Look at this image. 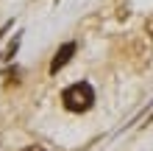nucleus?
<instances>
[{"instance_id": "f257e3e1", "label": "nucleus", "mask_w": 153, "mask_h": 151, "mask_svg": "<svg viewBox=\"0 0 153 151\" xmlns=\"http://www.w3.org/2000/svg\"><path fill=\"white\" fill-rule=\"evenodd\" d=\"M61 104H64V109L67 112H89L92 109V104H95V90H92V84L89 81H75V84H70L64 92H61Z\"/></svg>"}, {"instance_id": "f03ea898", "label": "nucleus", "mask_w": 153, "mask_h": 151, "mask_svg": "<svg viewBox=\"0 0 153 151\" xmlns=\"http://www.w3.org/2000/svg\"><path fill=\"white\" fill-rule=\"evenodd\" d=\"M75 42H64V45H61L56 53H53V59H50V76H59V70L67 65L70 59H73V53H75Z\"/></svg>"}, {"instance_id": "7ed1b4c3", "label": "nucleus", "mask_w": 153, "mask_h": 151, "mask_svg": "<svg viewBox=\"0 0 153 151\" xmlns=\"http://www.w3.org/2000/svg\"><path fill=\"white\" fill-rule=\"evenodd\" d=\"M145 34H148L150 39H153V14H150L148 20H145Z\"/></svg>"}, {"instance_id": "20e7f679", "label": "nucleus", "mask_w": 153, "mask_h": 151, "mask_svg": "<svg viewBox=\"0 0 153 151\" xmlns=\"http://www.w3.org/2000/svg\"><path fill=\"white\" fill-rule=\"evenodd\" d=\"M22 151H48V148H39V146H28V148H22Z\"/></svg>"}]
</instances>
